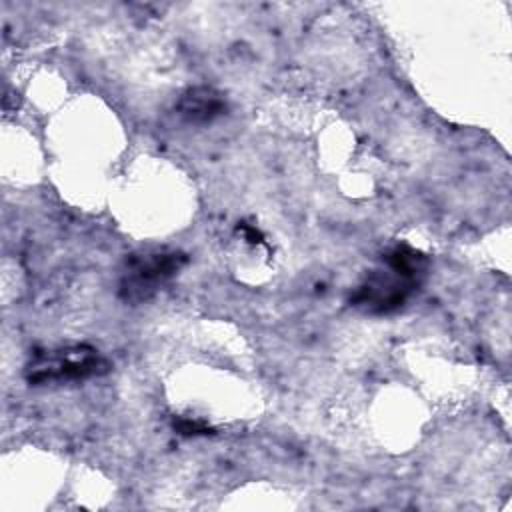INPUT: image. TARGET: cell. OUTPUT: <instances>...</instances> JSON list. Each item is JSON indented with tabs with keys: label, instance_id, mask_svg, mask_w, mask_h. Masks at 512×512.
<instances>
[{
	"label": "cell",
	"instance_id": "cell-1",
	"mask_svg": "<svg viewBox=\"0 0 512 512\" xmlns=\"http://www.w3.org/2000/svg\"><path fill=\"white\" fill-rule=\"evenodd\" d=\"M422 270L424 256L412 248L398 246L384 256V268L374 270L356 290L352 304L372 314L392 312L412 294Z\"/></svg>",
	"mask_w": 512,
	"mask_h": 512
},
{
	"label": "cell",
	"instance_id": "cell-2",
	"mask_svg": "<svg viewBox=\"0 0 512 512\" xmlns=\"http://www.w3.org/2000/svg\"><path fill=\"white\" fill-rule=\"evenodd\" d=\"M110 370V362L88 344H70L48 348L34 354L26 366V380L34 386L76 382L102 376Z\"/></svg>",
	"mask_w": 512,
	"mask_h": 512
},
{
	"label": "cell",
	"instance_id": "cell-3",
	"mask_svg": "<svg viewBox=\"0 0 512 512\" xmlns=\"http://www.w3.org/2000/svg\"><path fill=\"white\" fill-rule=\"evenodd\" d=\"M186 262L178 250H156L126 260L120 280V296L126 302H142L154 296Z\"/></svg>",
	"mask_w": 512,
	"mask_h": 512
},
{
	"label": "cell",
	"instance_id": "cell-4",
	"mask_svg": "<svg viewBox=\"0 0 512 512\" xmlns=\"http://www.w3.org/2000/svg\"><path fill=\"white\" fill-rule=\"evenodd\" d=\"M176 112L190 124H208L226 112V100L214 88L194 86L178 98Z\"/></svg>",
	"mask_w": 512,
	"mask_h": 512
}]
</instances>
